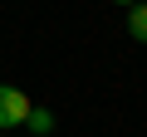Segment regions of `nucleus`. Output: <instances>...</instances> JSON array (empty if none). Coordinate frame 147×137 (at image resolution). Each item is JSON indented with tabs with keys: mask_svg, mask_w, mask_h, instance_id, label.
Segmentation results:
<instances>
[{
	"mask_svg": "<svg viewBox=\"0 0 147 137\" xmlns=\"http://www.w3.org/2000/svg\"><path fill=\"white\" fill-rule=\"evenodd\" d=\"M118 5H137V0H118Z\"/></svg>",
	"mask_w": 147,
	"mask_h": 137,
	"instance_id": "4",
	"label": "nucleus"
},
{
	"mask_svg": "<svg viewBox=\"0 0 147 137\" xmlns=\"http://www.w3.org/2000/svg\"><path fill=\"white\" fill-rule=\"evenodd\" d=\"M30 93H20L15 83H0V132L5 127H25V118H30Z\"/></svg>",
	"mask_w": 147,
	"mask_h": 137,
	"instance_id": "1",
	"label": "nucleus"
},
{
	"mask_svg": "<svg viewBox=\"0 0 147 137\" xmlns=\"http://www.w3.org/2000/svg\"><path fill=\"white\" fill-rule=\"evenodd\" d=\"M127 34H132L137 44H147V0H142V5H132V10H127Z\"/></svg>",
	"mask_w": 147,
	"mask_h": 137,
	"instance_id": "2",
	"label": "nucleus"
},
{
	"mask_svg": "<svg viewBox=\"0 0 147 137\" xmlns=\"http://www.w3.org/2000/svg\"><path fill=\"white\" fill-rule=\"evenodd\" d=\"M25 122H30V132H39V137H44V132H54V113H44V108H30V118H25Z\"/></svg>",
	"mask_w": 147,
	"mask_h": 137,
	"instance_id": "3",
	"label": "nucleus"
}]
</instances>
